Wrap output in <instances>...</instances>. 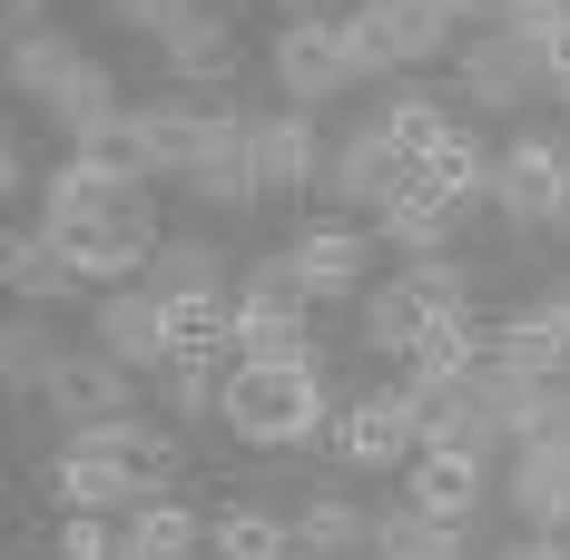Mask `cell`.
Returning a JSON list of instances; mask_svg holds the SVG:
<instances>
[{
  "label": "cell",
  "instance_id": "1",
  "mask_svg": "<svg viewBox=\"0 0 570 560\" xmlns=\"http://www.w3.org/2000/svg\"><path fill=\"white\" fill-rule=\"evenodd\" d=\"M325 364L305 354V364H236V384H227V423L236 443H256V452H295V443H315L325 433Z\"/></svg>",
  "mask_w": 570,
  "mask_h": 560
},
{
  "label": "cell",
  "instance_id": "2",
  "mask_svg": "<svg viewBox=\"0 0 570 560\" xmlns=\"http://www.w3.org/2000/svg\"><path fill=\"white\" fill-rule=\"evenodd\" d=\"M40 236H59L69 266L99 285V295L128 285L138 266H158V246H168V236H158V207H148V187H118V197L79 207V217H40Z\"/></svg>",
  "mask_w": 570,
  "mask_h": 560
},
{
  "label": "cell",
  "instance_id": "3",
  "mask_svg": "<svg viewBox=\"0 0 570 560\" xmlns=\"http://www.w3.org/2000/svg\"><path fill=\"white\" fill-rule=\"evenodd\" d=\"M197 128H207V109H197L187 89H168V99H138V109L118 118L109 138H99V158H118L128 177H187Z\"/></svg>",
  "mask_w": 570,
  "mask_h": 560
},
{
  "label": "cell",
  "instance_id": "4",
  "mask_svg": "<svg viewBox=\"0 0 570 560\" xmlns=\"http://www.w3.org/2000/svg\"><path fill=\"white\" fill-rule=\"evenodd\" d=\"M40 492H50L59 511H89V521H128L138 502H158L138 472H118L109 452H89V443H69V452H50L40 462Z\"/></svg>",
  "mask_w": 570,
  "mask_h": 560
},
{
  "label": "cell",
  "instance_id": "5",
  "mask_svg": "<svg viewBox=\"0 0 570 560\" xmlns=\"http://www.w3.org/2000/svg\"><path fill=\"white\" fill-rule=\"evenodd\" d=\"M187 187H197L207 207H246V197H266V187H256V109H207L197 158H187Z\"/></svg>",
  "mask_w": 570,
  "mask_h": 560
},
{
  "label": "cell",
  "instance_id": "6",
  "mask_svg": "<svg viewBox=\"0 0 570 560\" xmlns=\"http://www.w3.org/2000/svg\"><path fill=\"white\" fill-rule=\"evenodd\" d=\"M561 168H570V148L561 138H512L502 158H492V207L521 226V236H551V197H561Z\"/></svg>",
  "mask_w": 570,
  "mask_h": 560
},
{
  "label": "cell",
  "instance_id": "7",
  "mask_svg": "<svg viewBox=\"0 0 570 560\" xmlns=\"http://www.w3.org/2000/svg\"><path fill=\"white\" fill-rule=\"evenodd\" d=\"M462 89H472V109H521V99H541V89H551L541 40H531V30H482V40H462Z\"/></svg>",
  "mask_w": 570,
  "mask_h": 560
},
{
  "label": "cell",
  "instance_id": "8",
  "mask_svg": "<svg viewBox=\"0 0 570 560\" xmlns=\"http://www.w3.org/2000/svg\"><path fill=\"white\" fill-rule=\"evenodd\" d=\"M89 325H99V354H118L128 374H168V305H158V285H109L99 305H89Z\"/></svg>",
  "mask_w": 570,
  "mask_h": 560
},
{
  "label": "cell",
  "instance_id": "9",
  "mask_svg": "<svg viewBox=\"0 0 570 560\" xmlns=\"http://www.w3.org/2000/svg\"><path fill=\"white\" fill-rule=\"evenodd\" d=\"M266 69H276V89L295 99V109H325V99H344V89H354L335 20H285L276 50H266Z\"/></svg>",
  "mask_w": 570,
  "mask_h": 560
},
{
  "label": "cell",
  "instance_id": "10",
  "mask_svg": "<svg viewBox=\"0 0 570 560\" xmlns=\"http://www.w3.org/2000/svg\"><path fill=\"white\" fill-rule=\"evenodd\" d=\"M40 403H50L69 433H89V423H118V413H138V393H128V364H118V354H99V344H89V354H59V374L40 384Z\"/></svg>",
  "mask_w": 570,
  "mask_h": 560
},
{
  "label": "cell",
  "instance_id": "11",
  "mask_svg": "<svg viewBox=\"0 0 570 560\" xmlns=\"http://www.w3.org/2000/svg\"><path fill=\"white\" fill-rule=\"evenodd\" d=\"M403 197H423V207H443V217L462 226L482 197H492V148H482L472 128H453L433 158H413V168H403Z\"/></svg>",
  "mask_w": 570,
  "mask_h": 560
},
{
  "label": "cell",
  "instance_id": "12",
  "mask_svg": "<svg viewBox=\"0 0 570 560\" xmlns=\"http://www.w3.org/2000/svg\"><path fill=\"white\" fill-rule=\"evenodd\" d=\"M403 168H413V158L364 118V128H344V148L325 158V197H335V207H394V197H403Z\"/></svg>",
  "mask_w": 570,
  "mask_h": 560
},
{
  "label": "cell",
  "instance_id": "13",
  "mask_svg": "<svg viewBox=\"0 0 570 560\" xmlns=\"http://www.w3.org/2000/svg\"><path fill=\"white\" fill-rule=\"evenodd\" d=\"M413 443H423V423H413L403 384L344 403V462H354V472H403V462H413Z\"/></svg>",
  "mask_w": 570,
  "mask_h": 560
},
{
  "label": "cell",
  "instance_id": "14",
  "mask_svg": "<svg viewBox=\"0 0 570 560\" xmlns=\"http://www.w3.org/2000/svg\"><path fill=\"white\" fill-rule=\"evenodd\" d=\"M325 138H315V109H276L256 118V187L266 197H285V187H325Z\"/></svg>",
  "mask_w": 570,
  "mask_h": 560
},
{
  "label": "cell",
  "instance_id": "15",
  "mask_svg": "<svg viewBox=\"0 0 570 560\" xmlns=\"http://www.w3.org/2000/svg\"><path fill=\"white\" fill-rule=\"evenodd\" d=\"M158 59H168L177 89H227L236 69H246V50H236V30L217 10H187L177 30H158Z\"/></svg>",
  "mask_w": 570,
  "mask_h": 560
},
{
  "label": "cell",
  "instance_id": "16",
  "mask_svg": "<svg viewBox=\"0 0 570 560\" xmlns=\"http://www.w3.org/2000/svg\"><path fill=\"white\" fill-rule=\"evenodd\" d=\"M502 492H512V511L531 531H570V443H521Z\"/></svg>",
  "mask_w": 570,
  "mask_h": 560
},
{
  "label": "cell",
  "instance_id": "17",
  "mask_svg": "<svg viewBox=\"0 0 570 560\" xmlns=\"http://www.w3.org/2000/svg\"><path fill=\"white\" fill-rule=\"evenodd\" d=\"M69 443L109 452L118 472H138L148 492H168V482H177V433L158 423V413H118V423H89V433H69Z\"/></svg>",
  "mask_w": 570,
  "mask_h": 560
},
{
  "label": "cell",
  "instance_id": "18",
  "mask_svg": "<svg viewBox=\"0 0 570 560\" xmlns=\"http://www.w3.org/2000/svg\"><path fill=\"white\" fill-rule=\"evenodd\" d=\"M403 502H413V511H433V521H472V511H482V452L423 443L413 482H403Z\"/></svg>",
  "mask_w": 570,
  "mask_h": 560
},
{
  "label": "cell",
  "instance_id": "19",
  "mask_svg": "<svg viewBox=\"0 0 570 560\" xmlns=\"http://www.w3.org/2000/svg\"><path fill=\"white\" fill-rule=\"evenodd\" d=\"M79 69H89L79 40H59V30H10V89H20V99L59 109V99L79 89Z\"/></svg>",
  "mask_w": 570,
  "mask_h": 560
},
{
  "label": "cell",
  "instance_id": "20",
  "mask_svg": "<svg viewBox=\"0 0 570 560\" xmlns=\"http://www.w3.org/2000/svg\"><path fill=\"white\" fill-rule=\"evenodd\" d=\"M364 20H374V40L394 50V69H423V59L453 50V10H443V0H364Z\"/></svg>",
  "mask_w": 570,
  "mask_h": 560
},
{
  "label": "cell",
  "instance_id": "21",
  "mask_svg": "<svg viewBox=\"0 0 570 560\" xmlns=\"http://www.w3.org/2000/svg\"><path fill=\"white\" fill-rule=\"evenodd\" d=\"M227 384H236L227 344H187V354H168V374H158V403H168L177 423H197V413H227Z\"/></svg>",
  "mask_w": 570,
  "mask_h": 560
},
{
  "label": "cell",
  "instance_id": "22",
  "mask_svg": "<svg viewBox=\"0 0 570 560\" xmlns=\"http://www.w3.org/2000/svg\"><path fill=\"white\" fill-rule=\"evenodd\" d=\"M285 256H295L305 295H354V285H364V256H374V246H364V236H354V226L335 217V226H305V236H295Z\"/></svg>",
  "mask_w": 570,
  "mask_h": 560
},
{
  "label": "cell",
  "instance_id": "23",
  "mask_svg": "<svg viewBox=\"0 0 570 560\" xmlns=\"http://www.w3.org/2000/svg\"><path fill=\"white\" fill-rule=\"evenodd\" d=\"M118 551H128V560H197V551H207V521L158 492V502H138L128 521H118Z\"/></svg>",
  "mask_w": 570,
  "mask_h": 560
},
{
  "label": "cell",
  "instance_id": "24",
  "mask_svg": "<svg viewBox=\"0 0 570 560\" xmlns=\"http://www.w3.org/2000/svg\"><path fill=\"white\" fill-rule=\"evenodd\" d=\"M374 551L384 560H472V521H433V511L394 502L374 521Z\"/></svg>",
  "mask_w": 570,
  "mask_h": 560
},
{
  "label": "cell",
  "instance_id": "25",
  "mask_svg": "<svg viewBox=\"0 0 570 560\" xmlns=\"http://www.w3.org/2000/svg\"><path fill=\"white\" fill-rule=\"evenodd\" d=\"M0 276H10V295L20 305H59V295H79V266H69V246L59 236H10V256H0Z\"/></svg>",
  "mask_w": 570,
  "mask_h": 560
},
{
  "label": "cell",
  "instance_id": "26",
  "mask_svg": "<svg viewBox=\"0 0 570 560\" xmlns=\"http://www.w3.org/2000/svg\"><path fill=\"white\" fill-rule=\"evenodd\" d=\"M295 551L305 560H354V551H374V521L344 502V492H315V502L295 511Z\"/></svg>",
  "mask_w": 570,
  "mask_h": 560
},
{
  "label": "cell",
  "instance_id": "27",
  "mask_svg": "<svg viewBox=\"0 0 570 560\" xmlns=\"http://www.w3.org/2000/svg\"><path fill=\"white\" fill-rule=\"evenodd\" d=\"M207 560H295V521L236 502V511H217V521H207Z\"/></svg>",
  "mask_w": 570,
  "mask_h": 560
},
{
  "label": "cell",
  "instance_id": "28",
  "mask_svg": "<svg viewBox=\"0 0 570 560\" xmlns=\"http://www.w3.org/2000/svg\"><path fill=\"white\" fill-rule=\"evenodd\" d=\"M227 354H236V364H305V354H315V335H305V315H266V305H236Z\"/></svg>",
  "mask_w": 570,
  "mask_h": 560
},
{
  "label": "cell",
  "instance_id": "29",
  "mask_svg": "<svg viewBox=\"0 0 570 560\" xmlns=\"http://www.w3.org/2000/svg\"><path fill=\"white\" fill-rule=\"evenodd\" d=\"M50 118H59V138H69V148H99L118 118H128V99H118V79H109V69L89 59V69H79V89H69Z\"/></svg>",
  "mask_w": 570,
  "mask_h": 560
},
{
  "label": "cell",
  "instance_id": "30",
  "mask_svg": "<svg viewBox=\"0 0 570 560\" xmlns=\"http://www.w3.org/2000/svg\"><path fill=\"white\" fill-rule=\"evenodd\" d=\"M374 128L394 138L403 158H433V148L453 138V118H443V99H433V89H384V109H374Z\"/></svg>",
  "mask_w": 570,
  "mask_h": 560
},
{
  "label": "cell",
  "instance_id": "31",
  "mask_svg": "<svg viewBox=\"0 0 570 560\" xmlns=\"http://www.w3.org/2000/svg\"><path fill=\"white\" fill-rule=\"evenodd\" d=\"M413 335H423V295H413V276L374 285V295H364V344H374V354H413Z\"/></svg>",
  "mask_w": 570,
  "mask_h": 560
},
{
  "label": "cell",
  "instance_id": "32",
  "mask_svg": "<svg viewBox=\"0 0 570 560\" xmlns=\"http://www.w3.org/2000/svg\"><path fill=\"white\" fill-rule=\"evenodd\" d=\"M374 226L394 236V246L413 256V266H433V256H453V217H443V207H423V197H394V207H374Z\"/></svg>",
  "mask_w": 570,
  "mask_h": 560
},
{
  "label": "cell",
  "instance_id": "33",
  "mask_svg": "<svg viewBox=\"0 0 570 560\" xmlns=\"http://www.w3.org/2000/svg\"><path fill=\"white\" fill-rule=\"evenodd\" d=\"M50 374H59L50 325H30V315H20V325H0V384H10V393H30V384H50Z\"/></svg>",
  "mask_w": 570,
  "mask_h": 560
},
{
  "label": "cell",
  "instance_id": "34",
  "mask_svg": "<svg viewBox=\"0 0 570 560\" xmlns=\"http://www.w3.org/2000/svg\"><path fill=\"white\" fill-rule=\"evenodd\" d=\"M236 305H266V315H305L315 295H305V276H295V256H256V266H246V285H236Z\"/></svg>",
  "mask_w": 570,
  "mask_h": 560
},
{
  "label": "cell",
  "instance_id": "35",
  "mask_svg": "<svg viewBox=\"0 0 570 560\" xmlns=\"http://www.w3.org/2000/svg\"><path fill=\"white\" fill-rule=\"evenodd\" d=\"M148 285L158 295H207V285H227V266H217V246H158V266H148Z\"/></svg>",
  "mask_w": 570,
  "mask_h": 560
},
{
  "label": "cell",
  "instance_id": "36",
  "mask_svg": "<svg viewBox=\"0 0 570 560\" xmlns=\"http://www.w3.org/2000/svg\"><path fill=\"white\" fill-rule=\"evenodd\" d=\"M335 40H344V69H354V89H374V79H403L394 50L374 40V20H364V10H344V20H335Z\"/></svg>",
  "mask_w": 570,
  "mask_h": 560
},
{
  "label": "cell",
  "instance_id": "37",
  "mask_svg": "<svg viewBox=\"0 0 570 560\" xmlns=\"http://www.w3.org/2000/svg\"><path fill=\"white\" fill-rule=\"evenodd\" d=\"M59 560H118V521H89V511H59Z\"/></svg>",
  "mask_w": 570,
  "mask_h": 560
},
{
  "label": "cell",
  "instance_id": "38",
  "mask_svg": "<svg viewBox=\"0 0 570 560\" xmlns=\"http://www.w3.org/2000/svg\"><path fill=\"white\" fill-rule=\"evenodd\" d=\"M531 40H541V69H551V99H570V10H561V20H541Z\"/></svg>",
  "mask_w": 570,
  "mask_h": 560
},
{
  "label": "cell",
  "instance_id": "39",
  "mask_svg": "<svg viewBox=\"0 0 570 560\" xmlns=\"http://www.w3.org/2000/svg\"><path fill=\"white\" fill-rule=\"evenodd\" d=\"M109 10L128 30H177V20H187V0H109Z\"/></svg>",
  "mask_w": 570,
  "mask_h": 560
},
{
  "label": "cell",
  "instance_id": "40",
  "mask_svg": "<svg viewBox=\"0 0 570 560\" xmlns=\"http://www.w3.org/2000/svg\"><path fill=\"white\" fill-rule=\"evenodd\" d=\"M502 560H570V541H551V531H531V541H512Z\"/></svg>",
  "mask_w": 570,
  "mask_h": 560
},
{
  "label": "cell",
  "instance_id": "41",
  "mask_svg": "<svg viewBox=\"0 0 570 560\" xmlns=\"http://www.w3.org/2000/svg\"><path fill=\"white\" fill-rule=\"evenodd\" d=\"M551 236H570V168H561V197H551Z\"/></svg>",
  "mask_w": 570,
  "mask_h": 560
},
{
  "label": "cell",
  "instance_id": "42",
  "mask_svg": "<svg viewBox=\"0 0 570 560\" xmlns=\"http://www.w3.org/2000/svg\"><path fill=\"white\" fill-rule=\"evenodd\" d=\"M40 10H50V0H10V20H20V30H40Z\"/></svg>",
  "mask_w": 570,
  "mask_h": 560
},
{
  "label": "cell",
  "instance_id": "43",
  "mask_svg": "<svg viewBox=\"0 0 570 560\" xmlns=\"http://www.w3.org/2000/svg\"><path fill=\"white\" fill-rule=\"evenodd\" d=\"M285 20H325V0H276Z\"/></svg>",
  "mask_w": 570,
  "mask_h": 560
},
{
  "label": "cell",
  "instance_id": "44",
  "mask_svg": "<svg viewBox=\"0 0 570 560\" xmlns=\"http://www.w3.org/2000/svg\"><path fill=\"white\" fill-rule=\"evenodd\" d=\"M374 560H384V551H374Z\"/></svg>",
  "mask_w": 570,
  "mask_h": 560
},
{
  "label": "cell",
  "instance_id": "45",
  "mask_svg": "<svg viewBox=\"0 0 570 560\" xmlns=\"http://www.w3.org/2000/svg\"><path fill=\"white\" fill-rule=\"evenodd\" d=\"M561 541H570V531H561Z\"/></svg>",
  "mask_w": 570,
  "mask_h": 560
}]
</instances>
